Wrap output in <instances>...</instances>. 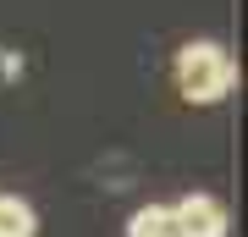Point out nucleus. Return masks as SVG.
<instances>
[{
    "label": "nucleus",
    "mask_w": 248,
    "mask_h": 237,
    "mask_svg": "<svg viewBox=\"0 0 248 237\" xmlns=\"http://www.w3.org/2000/svg\"><path fill=\"white\" fill-rule=\"evenodd\" d=\"M171 72H177V94L187 105H215V99H226L237 88V66L215 39H187Z\"/></svg>",
    "instance_id": "1"
},
{
    "label": "nucleus",
    "mask_w": 248,
    "mask_h": 237,
    "mask_svg": "<svg viewBox=\"0 0 248 237\" xmlns=\"http://www.w3.org/2000/svg\"><path fill=\"white\" fill-rule=\"evenodd\" d=\"M171 226H177V237H226V204L215 193H187L171 204Z\"/></svg>",
    "instance_id": "2"
},
{
    "label": "nucleus",
    "mask_w": 248,
    "mask_h": 237,
    "mask_svg": "<svg viewBox=\"0 0 248 237\" xmlns=\"http://www.w3.org/2000/svg\"><path fill=\"white\" fill-rule=\"evenodd\" d=\"M0 237H39V210L17 193H0Z\"/></svg>",
    "instance_id": "3"
},
{
    "label": "nucleus",
    "mask_w": 248,
    "mask_h": 237,
    "mask_svg": "<svg viewBox=\"0 0 248 237\" xmlns=\"http://www.w3.org/2000/svg\"><path fill=\"white\" fill-rule=\"evenodd\" d=\"M127 237H177L171 204H138V210L127 215Z\"/></svg>",
    "instance_id": "4"
}]
</instances>
